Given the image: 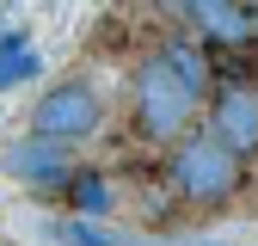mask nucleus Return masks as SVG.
Returning <instances> with one entry per match:
<instances>
[{"label":"nucleus","mask_w":258,"mask_h":246,"mask_svg":"<svg viewBox=\"0 0 258 246\" xmlns=\"http://www.w3.org/2000/svg\"><path fill=\"white\" fill-rule=\"evenodd\" d=\"M68 203H74L80 215H99V209L111 203V184H105L99 172H68Z\"/></svg>","instance_id":"9"},{"label":"nucleus","mask_w":258,"mask_h":246,"mask_svg":"<svg viewBox=\"0 0 258 246\" xmlns=\"http://www.w3.org/2000/svg\"><path fill=\"white\" fill-rule=\"evenodd\" d=\"M184 13L215 43H246L252 37V7H240V0H184Z\"/></svg>","instance_id":"6"},{"label":"nucleus","mask_w":258,"mask_h":246,"mask_svg":"<svg viewBox=\"0 0 258 246\" xmlns=\"http://www.w3.org/2000/svg\"><path fill=\"white\" fill-rule=\"evenodd\" d=\"M7 172L37 184V191H55V184H68L74 160H68V142H49V136H31L19 148H7Z\"/></svg>","instance_id":"5"},{"label":"nucleus","mask_w":258,"mask_h":246,"mask_svg":"<svg viewBox=\"0 0 258 246\" xmlns=\"http://www.w3.org/2000/svg\"><path fill=\"white\" fill-rule=\"evenodd\" d=\"M43 74V55L25 49V43H0V92L19 86V80H37Z\"/></svg>","instance_id":"8"},{"label":"nucleus","mask_w":258,"mask_h":246,"mask_svg":"<svg viewBox=\"0 0 258 246\" xmlns=\"http://www.w3.org/2000/svg\"><path fill=\"white\" fill-rule=\"evenodd\" d=\"M240 7H258V0H240Z\"/></svg>","instance_id":"11"},{"label":"nucleus","mask_w":258,"mask_h":246,"mask_svg":"<svg viewBox=\"0 0 258 246\" xmlns=\"http://www.w3.org/2000/svg\"><path fill=\"white\" fill-rule=\"evenodd\" d=\"M166 184H172V197H178V203L215 209V203H228L240 184H246V160H240L228 142H215L209 130H203V136H190V130H184V136L172 142Z\"/></svg>","instance_id":"1"},{"label":"nucleus","mask_w":258,"mask_h":246,"mask_svg":"<svg viewBox=\"0 0 258 246\" xmlns=\"http://www.w3.org/2000/svg\"><path fill=\"white\" fill-rule=\"evenodd\" d=\"M99 117H105V105H99V92H92V80H61V86L43 92L37 117H31V136H49V142L74 148V142H86L99 130Z\"/></svg>","instance_id":"3"},{"label":"nucleus","mask_w":258,"mask_h":246,"mask_svg":"<svg viewBox=\"0 0 258 246\" xmlns=\"http://www.w3.org/2000/svg\"><path fill=\"white\" fill-rule=\"evenodd\" d=\"M68 240H74V246H111V234H99L92 222H74V228H68Z\"/></svg>","instance_id":"10"},{"label":"nucleus","mask_w":258,"mask_h":246,"mask_svg":"<svg viewBox=\"0 0 258 246\" xmlns=\"http://www.w3.org/2000/svg\"><path fill=\"white\" fill-rule=\"evenodd\" d=\"M160 61H166V68H172V74H178L190 92H197V99L215 86V61H209V49H203V43H184V37H172L166 49H160Z\"/></svg>","instance_id":"7"},{"label":"nucleus","mask_w":258,"mask_h":246,"mask_svg":"<svg viewBox=\"0 0 258 246\" xmlns=\"http://www.w3.org/2000/svg\"><path fill=\"white\" fill-rule=\"evenodd\" d=\"M129 105H136V130L160 148H172L184 130H190V117H197V92H190L160 55H148L136 80H129Z\"/></svg>","instance_id":"2"},{"label":"nucleus","mask_w":258,"mask_h":246,"mask_svg":"<svg viewBox=\"0 0 258 246\" xmlns=\"http://www.w3.org/2000/svg\"><path fill=\"white\" fill-rule=\"evenodd\" d=\"M209 136L228 142L240 160L258 154V80L252 74H234V80L215 86V99H209Z\"/></svg>","instance_id":"4"}]
</instances>
